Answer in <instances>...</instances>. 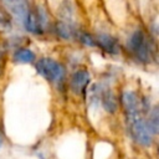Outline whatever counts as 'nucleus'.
I'll list each match as a JSON object with an SVG mask.
<instances>
[{"instance_id": "10", "label": "nucleus", "mask_w": 159, "mask_h": 159, "mask_svg": "<svg viewBox=\"0 0 159 159\" xmlns=\"http://www.w3.org/2000/svg\"><path fill=\"white\" fill-rule=\"evenodd\" d=\"M57 32H58V35H61L65 39H70L75 34L73 27L67 22H58L57 24Z\"/></svg>"}, {"instance_id": "2", "label": "nucleus", "mask_w": 159, "mask_h": 159, "mask_svg": "<svg viewBox=\"0 0 159 159\" xmlns=\"http://www.w3.org/2000/svg\"><path fill=\"white\" fill-rule=\"evenodd\" d=\"M128 48L130 50V52L138 61L144 62V63L150 61V56H152L150 45H149V41L144 31L135 30L130 35L128 40Z\"/></svg>"}, {"instance_id": "13", "label": "nucleus", "mask_w": 159, "mask_h": 159, "mask_svg": "<svg viewBox=\"0 0 159 159\" xmlns=\"http://www.w3.org/2000/svg\"><path fill=\"white\" fill-rule=\"evenodd\" d=\"M0 55H1V53H0Z\"/></svg>"}, {"instance_id": "5", "label": "nucleus", "mask_w": 159, "mask_h": 159, "mask_svg": "<svg viewBox=\"0 0 159 159\" xmlns=\"http://www.w3.org/2000/svg\"><path fill=\"white\" fill-rule=\"evenodd\" d=\"M89 81H91L89 73L86 70H78L71 77V88L75 93L82 94L87 89Z\"/></svg>"}, {"instance_id": "3", "label": "nucleus", "mask_w": 159, "mask_h": 159, "mask_svg": "<svg viewBox=\"0 0 159 159\" xmlns=\"http://www.w3.org/2000/svg\"><path fill=\"white\" fill-rule=\"evenodd\" d=\"M36 71L43 78H46L47 81L53 82V83L61 82L66 73L65 67L60 62H57L52 58H48V57L41 58L36 63Z\"/></svg>"}, {"instance_id": "1", "label": "nucleus", "mask_w": 159, "mask_h": 159, "mask_svg": "<svg viewBox=\"0 0 159 159\" xmlns=\"http://www.w3.org/2000/svg\"><path fill=\"white\" fill-rule=\"evenodd\" d=\"M122 103L125 111L128 127L134 140L144 147L153 142V133L148 127L147 119L142 114V102L133 91H125L122 94Z\"/></svg>"}, {"instance_id": "11", "label": "nucleus", "mask_w": 159, "mask_h": 159, "mask_svg": "<svg viewBox=\"0 0 159 159\" xmlns=\"http://www.w3.org/2000/svg\"><path fill=\"white\" fill-rule=\"evenodd\" d=\"M80 40H81V42L84 43L86 46H94V45H96L94 39H93L89 34H86V32H81V34H80Z\"/></svg>"}, {"instance_id": "4", "label": "nucleus", "mask_w": 159, "mask_h": 159, "mask_svg": "<svg viewBox=\"0 0 159 159\" xmlns=\"http://www.w3.org/2000/svg\"><path fill=\"white\" fill-rule=\"evenodd\" d=\"M2 2L9 9V11L24 25L27 15L30 12L27 1L26 0H2Z\"/></svg>"}, {"instance_id": "8", "label": "nucleus", "mask_w": 159, "mask_h": 159, "mask_svg": "<svg viewBox=\"0 0 159 159\" xmlns=\"http://www.w3.org/2000/svg\"><path fill=\"white\" fill-rule=\"evenodd\" d=\"M14 56H15V60L17 62H24V63H31L35 60L34 51H31L29 48H24V47L16 50V52L14 53Z\"/></svg>"}, {"instance_id": "6", "label": "nucleus", "mask_w": 159, "mask_h": 159, "mask_svg": "<svg viewBox=\"0 0 159 159\" xmlns=\"http://www.w3.org/2000/svg\"><path fill=\"white\" fill-rule=\"evenodd\" d=\"M94 41H96V45L101 46L109 55H117L119 52V43L117 39L108 34H98Z\"/></svg>"}, {"instance_id": "9", "label": "nucleus", "mask_w": 159, "mask_h": 159, "mask_svg": "<svg viewBox=\"0 0 159 159\" xmlns=\"http://www.w3.org/2000/svg\"><path fill=\"white\" fill-rule=\"evenodd\" d=\"M148 127L152 130L153 135H155L158 133V128H159V120H158V107H154L150 112H149V117L147 119Z\"/></svg>"}, {"instance_id": "7", "label": "nucleus", "mask_w": 159, "mask_h": 159, "mask_svg": "<svg viewBox=\"0 0 159 159\" xmlns=\"http://www.w3.org/2000/svg\"><path fill=\"white\" fill-rule=\"evenodd\" d=\"M101 98V102H102V106L103 108L109 112V113H113L116 109H117V106H118V102H117V97L114 96V93L107 88V89H101L99 91V96H98V99Z\"/></svg>"}, {"instance_id": "12", "label": "nucleus", "mask_w": 159, "mask_h": 159, "mask_svg": "<svg viewBox=\"0 0 159 159\" xmlns=\"http://www.w3.org/2000/svg\"><path fill=\"white\" fill-rule=\"evenodd\" d=\"M2 144V133L0 132V145Z\"/></svg>"}]
</instances>
